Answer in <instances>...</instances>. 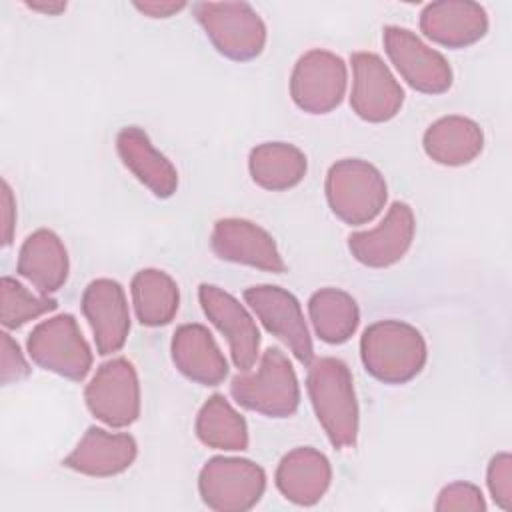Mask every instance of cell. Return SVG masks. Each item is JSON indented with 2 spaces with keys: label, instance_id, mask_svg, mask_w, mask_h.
I'll return each instance as SVG.
<instances>
[{
  "label": "cell",
  "instance_id": "6da1fadb",
  "mask_svg": "<svg viewBox=\"0 0 512 512\" xmlns=\"http://www.w3.org/2000/svg\"><path fill=\"white\" fill-rule=\"evenodd\" d=\"M306 388L318 422L334 448H350L358 436V402L348 366L332 356L308 364Z\"/></svg>",
  "mask_w": 512,
  "mask_h": 512
},
{
  "label": "cell",
  "instance_id": "7a4b0ae2",
  "mask_svg": "<svg viewBox=\"0 0 512 512\" xmlns=\"http://www.w3.org/2000/svg\"><path fill=\"white\" fill-rule=\"evenodd\" d=\"M366 372L384 384H406L420 374L428 350L422 334L400 320L370 324L360 338Z\"/></svg>",
  "mask_w": 512,
  "mask_h": 512
},
{
  "label": "cell",
  "instance_id": "3957f363",
  "mask_svg": "<svg viewBox=\"0 0 512 512\" xmlns=\"http://www.w3.org/2000/svg\"><path fill=\"white\" fill-rule=\"evenodd\" d=\"M230 394L242 408L270 418H288L300 404L296 372L288 356L276 346L264 350L256 372L232 378Z\"/></svg>",
  "mask_w": 512,
  "mask_h": 512
},
{
  "label": "cell",
  "instance_id": "277c9868",
  "mask_svg": "<svg viewBox=\"0 0 512 512\" xmlns=\"http://www.w3.org/2000/svg\"><path fill=\"white\" fill-rule=\"evenodd\" d=\"M324 190L330 210L350 226L372 222L388 200L384 176L360 158H344L332 164Z\"/></svg>",
  "mask_w": 512,
  "mask_h": 512
},
{
  "label": "cell",
  "instance_id": "5b68a950",
  "mask_svg": "<svg viewBox=\"0 0 512 512\" xmlns=\"http://www.w3.org/2000/svg\"><path fill=\"white\" fill-rule=\"evenodd\" d=\"M192 10L222 56L248 62L262 54L266 26L248 2H196Z\"/></svg>",
  "mask_w": 512,
  "mask_h": 512
},
{
  "label": "cell",
  "instance_id": "8992f818",
  "mask_svg": "<svg viewBox=\"0 0 512 512\" xmlns=\"http://www.w3.org/2000/svg\"><path fill=\"white\" fill-rule=\"evenodd\" d=\"M266 490L262 466L246 458L214 456L198 476L202 502L216 512H246L254 508Z\"/></svg>",
  "mask_w": 512,
  "mask_h": 512
},
{
  "label": "cell",
  "instance_id": "52a82bcc",
  "mask_svg": "<svg viewBox=\"0 0 512 512\" xmlns=\"http://www.w3.org/2000/svg\"><path fill=\"white\" fill-rule=\"evenodd\" d=\"M30 358L44 370L80 382L92 368V352L72 314L42 320L26 342Z\"/></svg>",
  "mask_w": 512,
  "mask_h": 512
},
{
  "label": "cell",
  "instance_id": "ba28073f",
  "mask_svg": "<svg viewBox=\"0 0 512 512\" xmlns=\"http://www.w3.org/2000/svg\"><path fill=\"white\" fill-rule=\"evenodd\" d=\"M84 400L92 416L112 428H126L140 416V382L126 358H112L98 366L86 384Z\"/></svg>",
  "mask_w": 512,
  "mask_h": 512
},
{
  "label": "cell",
  "instance_id": "9c48e42d",
  "mask_svg": "<svg viewBox=\"0 0 512 512\" xmlns=\"http://www.w3.org/2000/svg\"><path fill=\"white\" fill-rule=\"evenodd\" d=\"M346 64L330 50L302 54L290 76V96L308 114H328L340 106L346 92Z\"/></svg>",
  "mask_w": 512,
  "mask_h": 512
},
{
  "label": "cell",
  "instance_id": "30bf717a",
  "mask_svg": "<svg viewBox=\"0 0 512 512\" xmlns=\"http://www.w3.org/2000/svg\"><path fill=\"white\" fill-rule=\"evenodd\" d=\"M382 40L390 62L410 88L422 94H442L452 86L448 60L408 28L386 26Z\"/></svg>",
  "mask_w": 512,
  "mask_h": 512
},
{
  "label": "cell",
  "instance_id": "8fae6325",
  "mask_svg": "<svg viewBox=\"0 0 512 512\" xmlns=\"http://www.w3.org/2000/svg\"><path fill=\"white\" fill-rule=\"evenodd\" d=\"M244 300L254 310L264 328L282 340L300 364L308 366L312 362V338L302 314V306L292 292L280 286L260 284L246 288Z\"/></svg>",
  "mask_w": 512,
  "mask_h": 512
},
{
  "label": "cell",
  "instance_id": "7c38bea8",
  "mask_svg": "<svg viewBox=\"0 0 512 512\" xmlns=\"http://www.w3.org/2000/svg\"><path fill=\"white\" fill-rule=\"evenodd\" d=\"M350 64V106L356 116L374 124L392 120L404 104V90L392 76L390 68L374 52H354L350 56Z\"/></svg>",
  "mask_w": 512,
  "mask_h": 512
},
{
  "label": "cell",
  "instance_id": "4fadbf2b",
  "mask_svg": "<svg viewBox=\"0 0 512 512\" xmlns=\"http://www.w3.org/2000/svg\"><path fill=\"white\" fill-rule=\"evenodd\" d=\"M198 300L206 318L226 336L234 366L250 372L260 352V332L252 316L232 294L214 284H200Z\"/></svg>",
  "mask_w": 512,
  "mask_h": 512
},
{
  "label": "cell",
  "instance_id": "5bb4252c",
  "mask_svg": "<svg viewBox=\"0 0 512 512\" xmlns=\"http://www.w3.org/2000/svg\"><path fill=\"white\" fill-rule=\"evenodd\" d=\"M210 246L220 260L246 264L272 274L286 270L276 240L264 228L244 218L218 220L210 234Z\"/></svg>",
  "mask_w": 512,
  "mask_h": 512
},
{
  "label": "cell",
  "instance_id": "9a60e30c",
  "mask_svg": "<svg viewBox=\"0 0 512 512\" xmlns=\"http://www.w3.org/2000/svg\"><path fill=\"white\" fill-rule=\"evenodd\" d=\"M82 312L92 328L100 356L124 348L130 332V312L126 294L116 280H92L82 294Z\"/></svg>",
  "mask_w": 512,
  "mask_h": 512
},
{
  "label": "cell",
  "instance_id": "2e32d148",
  "mask_svg": "<svg viewBox=\"0 0 512 512\" xmlns=\"http://www.w3.org/2000/svg\"><path fill=\"white\" fill-rule=\"evenodd\" d=\"M414 230L412 208L406 202H394L376 228L348 236V250L364 266L386 268L408 252Z\"/></svg>",
  "mask_w": 512,
  "mask_h": 512
},
{
  "label": "cell",
  "instance_id": "e0dca14e",
  "mask_svg": "<svg viewBox=\"0 0 512 512\" xmlns=\"http://www.w3.org/2000/svg\"><path fill=\"white\" fill-rule=\"evenodd\" d=\"M420 30L440 46L466 48L484 38L488 32V16L476 2L440 0L422 10Z\"/></svg>",
  "mask_w": 512,
  "mask_h": 512
},
{
  "label": "cell",
  "instance_id": "ac0fdd59",
  "mask_svg": "<svg viewBox=\"0 0 512 512\" xmlns=\"http://www.w3.org/2000/svg\"><path fill=\"white\" fill-rule=\"evenodd\" d=\"M136 454L138 446L130 434L90 426L62 464L86 476L108 478L128 470Z\"/></svg>",
  "mask_w": 512,
  "mask_h": 512
},
{
  "label": "cell",
  "instance_id": "d6986e66",
  "mask_svg": "<svg viewBox=\"0 0 512 512\" xmlns=\"http://www.w3.org/2000/svg\"><path fill=\"white\" fill-rule=\"evenodd\" d=\"M172 362L188 380L218 386L228 376V362L214 336L202 324H182L170 344Z\"/></svg>",
  "mask_w": 512,
  "mask_h": 512
},
{
  "label": "cell",
  "instance_id": "ffe728a7",
  "mask_svg": "<svg viewBox=\"0 0 512 512\" xmlns=\"http://www.w3.org/2000/svg\"><path fill=\"white\" fill-rule=\"evenodd\" d=\"M122 164L158 198H170L178 188L174 164L154 148L148 134L138 126H126L116 136Z\"/></svg>",
  "mask_w": 512,
  "mask_h": 512
},
{
  "label": "cell",
  "instance_id": "44dd1931",
  "mask_svg": "<svg viewBox=\"0 0 512 512\" xmlns=\"http://www.w3.org/2000/svg\"><path fill=\"white\" fill-rule=\"evenodd\" d=\"M330 480L332 466L328 458L310 446L290 450L276 468L280 494L298 506L316 504L326 494Z\"/></svg>",
  "mask_w": 512,
  "mask_h": 512
},
{
  "label": "cell",
  "instance_id": "7402d4cb",
  "mask_svg": "<svg viewBox=\"0 0 512 512\" xmlns=\"http://www.w3.org/2000/svg\"><path fill=\"white\" fill-rule=\"evenodd\" d=\"M16 270L36 286L40 294L60 290L68 280L70 270L68 252L60 236L48 228L32 232L20 248Z\"/></svg>",
  "mask_w": 512,
  "mask_h": 512
},
{
  "label": "cell",
  "instance_id": "603a6c76",
  "mask_svg": "<svg viewBox=\"0 0 512 512\" xmlns=\"http://www.w3.org/2000/svg\"><path fill=\"white\" fill-rule=\"evenodd\" d=\"M424 152L436 164L464 166L470 164L484 148L482 128L466 116H444L424 132Z\"/></svg>",
  "mask_w": 512,
  "mask_h": 512
},
{
  "label": "cell",
  "instance_id": "cb8c5ba5",
  "mask_svg": "<svg viewBox=\"0 0 512 512\" xmlns=\"http://www.w3.org/2000/svg\"><path fill=\"white\" fill-rule=\"evenodd\" d=\"M248 170L258 186L280 192L300 184L308 170V162L304 152L294 144L264 142L252 148Z\"/></svg>",
  "mask_w": 512,
  "mask_h": 512
},
{
  "label": "cell",
  "instance_id": "d4e9b609",
  "mask_svg": "<svg viewBox=\"0 0 512 512\" xmlns=\"http://www.w3.org/2000/svg\"><path fill=\"white\" fill-rule=\"evenodd\" d=\"M132 304L142 326H164L178 312V284L162 270L144 268L132 278Z\"/></svg>",
  "mask_w": 512,
  "mask_h": 512
},
{
  "label": "cell",
  "instance_id": "484cf974",
  "mask_svg": "<svg viewBox=\"0 0 512 512\" xmlns=\"http://www.w3.org/2000/svg\"><path fill=\"white\" fill-rule=\"evenodd\" d=\"M308 312L316 336L326 344L350 340L360 322L356 300L338 288H322L308 300Z\"/></svg>",
  "mask_w": 512,
  "mask_h": 512
},
{
  "label": "cell",
  "instance_id": "4316f807",
  "mask_svg": "<svg viewBox=\"0 0 512 512\" xmlns=\"http://www.w3.org/2000/svg\"><path fill=\"white\" fill-rule=\"evenodd\" d=\"M194 428L198 440L208 448L230 452H242L248 448L246 420L222 394H212L202 404Z\"/></svg>",
  "mask_w": 512,
  "mask_h": 512
},
{
  "label": "cell",
  "instance_id": "83f0119b",
  "mask_svg": "<svg viewBox=\"0 0 512 512\" xmlns=\"http://www.w3.org/2000/svg\"><path fill=\"white\" fill-rule=\"evenodd\" d=\"M56 300L48 294H32L22 282L4 276L0 282V322L4 328H20L26 322L56 310Z\"/></svg>",
  "mask_w": 512,
  "mask_h": 512
},
{
  "label": "cell",
  "instance_id": "f1b7e54d",
  "mask_svg": "<svg viewBox=\"0 0 512 512\" xmlns=\"http://www.w3.org/2000/svg\"><path fill=\"white\" fill-rule=\"evenodd\" d=\"M434 508L438 512H484L486 502L478 486L468 482H452L440 490Z\"/></svg>",
  "mask_w": 512,
  "mask_h": 512
},
{
  "label": "cell",
  "instance_id": "f546056e",
  "mask_svg": "<svg viewBox=\"0 0 512 512\" xmlns=\"http://www.w3.org/2000/svg\"><path fill=\"white\" fill-rule=\"evenodd\" d=\"M486 484L492 500L502 510L512 508V456L508 452H500L492 456L486 472Z\"/></svg>",
  "mask_w": 512,
  "mask_h": 512
},
{
  "label": "cell",
  "instance_id": "4dcf8cb0",
  "mask_svg": "<svg viewBox=\"0 0 512 512\" xmlns=\"http://www.w3.org/2000/svg\"><path fill=\"white\" fill-rule=\"evenodd\" d=\"M0 372L4 386L20 382L30 374V366L18 342L8 332H0Z\"/></svg>",
  "mask_w": 512,
  "mask_h": 512
},
{
  "label": "cell",
  "instance_id": "1f68e13d",
  "mask_svg": "<svg viewBox=\"0 0 512 512\" xmlns=\"http://www.w3.org/2000/svg\"><path fill=\"white\" fill-rule=\"evenodd\" d=\"M0 206H2V246H10L14 228H16V200H14L12 188L6 180H2Z\"/></svg>",
  "mask_w": 512,
  "mask_h": 512
},
{
  "label": "cell",
  "instance_id": "d6a6232c",
  "mask_svg": "<svg viewBox=\"0 0 512 512\" xmlns=\"http://www.w3.org/2000/svg\"><path fill=\"white\" fill-rule=\"evenodd\" d=\"M134 8L148 18H170L186 8V2H134Z\"/></svg>",
  "mask_w": 512,
  "mask_h": 512
},
{
  "label": "cell",
  "instance_id": "836d02e7",
  "mask_svg": "<svg viewBox=\"0 0 512 512\" xmlns=\"http://www.w3.org/2000/svg\"><path fill=\"white\" fill-rule=\"evenodd\" d=\"M28 8L44 12V14H60L62 10H66V2H30Z\"/></svg>",
  "mask_w": 512,
  "mask_h": 512
}]
</instances>
